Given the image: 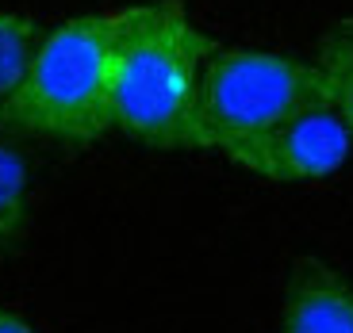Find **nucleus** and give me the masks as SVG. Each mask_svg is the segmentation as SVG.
<instances>
[{
	"mask_svg": "<svg viewBox=\"0 0 353 333\" xmlns=\"http://www.w3.org/2000/svg\"><path fill=\"white\" fill-rule=\"evenodd\" d=\"M43 35L46 31L31 16L0 12V127H8L12 104L23 88V77L31 69V58H35Z\"/></svg>",
	"mask_w": 353,
	"mask_h": 333,
	"instance_id": "423d86ee",
	"label": "nucleus"
},
{
	"mask_svg": "<svg viewBox=\"0 0 353 333\" xmlns=\"http://www.w3.org/2000/svg\"><path fill=\"white\" fill-rule=\"evenodd\" d=\"M215 50L181 0L112 12V127L150 149H200L196 115Z\"/></svg>",
	"mask_w": 353,
	"mask_h": 333,
	"instance_id": "f257e3e1",
	"label": "nucleus"
},
{
	"mask_svg": "<svg viewBox=\"0 0 353 333\" xmlns=\"http://www.w3.org/2000/svg\"><path fill=\"white\" fill-rule=\"evenodd\" d=\"M315 69L323 77V96L342 115V123L353 134V16L338 19L323 43H319Z\"/></svg>",
	"mask_w": 353,
	"mask_h": 333,
	"instance_id": "6e6552de",
	"label": "nucleus"
},
{
	"mask_svg": "<svg viewBox=\"0 0 353 333\" xmlns=\"http://www.w3.org/2000/svg\"><path fill=\"white\" fill-rule=\"evenodd\" d=\"M319 100L327 96L315 62L276 50L219 46L203 73L196 138L200 149H215L242 165L276 127Z\"/></svg>",
	"mask_w": 353,
	"mask_h": 333,
	"instance_id": "f03ea898",
	"label": "nucleus"
},
{
	"mask_svg": "<svg viewBox=\"0 0 353 333\" xmlns=\"http://www.w3.org/2000/svg\"><path fill=\"white\" fill-rule=\"evenodd\" d=\"M353 158V134L342 115L319 100L296 111L284 127H276L261 146L242 161L246 173H257L273 184H307L334 176Z\"/></svg>",
	"mask_w": 353,
	"mask_h": 333,
	"instance_id": "20e7f679",
	"label": "nucleus"
},
{
	"mask_svg": "<svg viewBox=\"0 0 353 333\" xmlns=\"http://www.w3.org/2000/svg\"><path fill=\"white\" fill-rule=\"evenodd\" d=\"M8 127L62 142L112 131V16H73L46 31Z\"/></svg>",
	"mask_w": 353,
	"mask_h": 333,
	"instance_id": "7ed1b4c3",
	"label": "nucleus"
},
{
	"mask_svg": "<svg viewBox=\"0 0 353 333\" xmlns=\"http://www.w3.org/2000/svg\"><path fill=\"white\" fill-rule=\"evenodd\" d=\"M31 219V169L16 146L0 142V257L19 249Z\"/></svg>",
	"mask_w": 353,
	"mask_h": 333,
	"instance_id": "0eeeda50",
	"label": "nucleus"
},
{
	"mask_svg": "<svg viewBox=\"0 0 353 333\" xmlns=\"http://www.w3.org/2000/svg\"><path fill=\"white\" fill-rule=\"evenodd\" d=\"M276 333H353V283L319 257L292 261Z\"/></svg>",
	"mask_w": 353,
	"mask_h": 333,
	"instance_id": "39448f33",
	"label": "nucleus"
},
{
	"mask_svg": "<svg viewBox=\"0 0 353 333\" xmlns=\"http://www.w3.org/2000/svg\"><path fill=\"white\" fill-rule=\"evenodd\" d=\"M0 333H39L35 325L27 322L23 314H12V310H0Z\"/></svg>",
	"mask_w": 353,
	"mask_h": 333,
	"instance_id": "1a4fd4ad",
	"label": "nucleus"
}]
</instances>
